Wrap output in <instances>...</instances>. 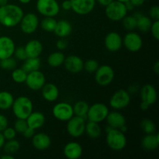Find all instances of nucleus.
<instances>
[{"instance_id":"nucleus-1","label":"nucleus","mask_w":159,"mask_h":159,"mask_svg":"<svg viewBox=\"0 0 159 159\" xmlns=\"http://www.w3.org/2000/svg\"><path fill=\"white\" fill-rule=\"evenodd\" d=\"M23 11L15 4H6L0 6V23L6 27H14L20 24L23 18Z\"/></svg>"},{"instance_id":"nucleus-2","label":"nucleus","mask_w":159,"mask_h":159,"mask_svg":"<svg viewBox=\"0 0 159 159\" xmlns=\"http://www.w3.org/2000/svg\"><path fill=\"white\" fill-rule=\"evenodd\" d=\"M12 113L17 119H24L33 112L34 106L33 102L28 97L21 96L14 99L12 105Z\"/></svg>"},{"instance_id":"nucleus-3","label":"nucleus","mask_w":159,"mask_h":159,"mask_svg":"<svg viewBox=\"0 0 159 159\" xmlns=\"http://www.w3.org/2000/svg\"><path fill=\"white\" fill-rule=\"evenodd\" d=\"M107 145L113 151H121L127 145V138L119 129L112 128L107 132L106 138Z\"/></svg>"},{"instance_id":"nucleus-4","label":"nucleus","mask_w":159,"mask_h":159,"mask_svg":"<svg viewBox=\"0 0 159 159\" xmlns=\"http://www.w3.org/2000/svg\"><path fill=\"white\" fill-rule=\"evenodd\" d=\"M127 12L125 4L116 0L107 5L105 9L106 16L112 21H120L127 16Z\"/></svg>"},{"instance_id":"nucleus-5","label":"nucleus","mask_w":159,"mask_h":159,"mask_svg":"<svg viewBox=\"0 0 159 159\" xmlns=\"http://www.w3.org/2000/svg\"><path fill=\"white\" fill-rule=\"evenodd\" d=\"M37 10L43 16L54 17L60 12V6L56 0H37Z\"/></svg>"},{"instance_id":"nucleus-6","label":"nucleus","mask_w":159,"mask_h":159,"mask_svg":"<svg viewBox=\"0 0 159 159\" xmlns=\"http://www.w3.org/2000/svg\"><path fill=\"white\" fill-rule=\"evenodd\" d=\"M109 109L105 104L98 102L89 107L86 118L89 121H93L99 124L106 120L109 113Z\"/></svg>"},{"instance_id":"nucleus-7","label":"nucleus","mask_w":159,"mask_h":159,"mask_svg":"<svg viewBox=\"0 0 159 159\" xmlns=\"http://www.w3.org/2000/svg\"><path fill=\"white\" fill-rule=\"evenodd\" d=\"M115 73L113 68L107 65L99 66L95 72V80L101 86H107L113 82Z\"/></svg>"},{"instance_id":"nucleus-8","label":"nucleus","mask_w":159,"mask_h":159,"mask_svg":"<svg viewBox=\"0 0 159 159\" xmlns=\"http://www.w3.org/2000/svg\"><path fill=\"white\" fill-rule=\"evenodd\" d=\"M67 122V131L70 136L72 138H79L84 134L85 128V121L84 118L73 116Z\"/></svg>"},{"instance_id":"nucleus-9","label":"nucleus","mask_w":159,"mask_h":159,"mask_svg":"<svg viewBox=\"0 0 159 159\" xmlns=\"http://www.w3.org/2000/svg\"><path fill=\"white\" fill-rule=\"evenodd\" d=\"M130 96L128 92L119 89L113 93L110 99V105L114 110H122L130 104Z\"/></svg>"},{"instance_id":"nucleus-10","label":"nucleus","mask_w":159,"mask_h":159,"mask_svg":"<svg viewBox=\"0 0 159 159\" xmlns=\"http://www.w3.org/2000/svg\"><path fill=\"white\" fill-rule=\"evenodd\" d=\"M52 113L56 119L65 122L74 116L73 107L68 102H59L53 107Z\"/></svg>"},{"instance_id":"nucleus-11","label":"nucleus","mask_w":159,"mask_h":159,"mask_svg":"<svg viewBox=\"0 0 159 159\" xmlns=\"http://www.w3.org/2000/svg\"><path fill=\"white\" fill-rule=\"evenodd\" d=\"M26 85L30 89L34 90V91H38L41 89L42 87L46 82L45 76L40 70L37 71H31V72L27 73L26 76Z\"/></svg>"},{"instance_id":"nucleus-12","label":"nucleus","mask_w":159,"mask_h":159,"mask_svg":"<svg viewBox=\"0 0 159 159\" xmlns=\"http://www.w3.org/2000/svg\"><path fill=\"white\" fill-rule=\"evenodd\" d=\"M123 44L128 51L131 52H137L142 48L143 40L138 33L129 31L123 39Z\"/></svg>"},{"instance_id":"nucleus-13","label":"nucleus","mask_w":159,"mask_h":159,"mask_svg":"<svg viewBox=\"0 0 159 159\" xmlns=\"http://www.w3.org/2000/svg\"><path fill=\"white\" fill-rule=\"evenodd\" d=\"M20 29L24 34H30L37 30L39 25L38 17L33 12L23 15L20 23Z\"/></svg>"},{"instance_id":"nucleus-14","label":"nucleus","mask_w":159,"mask_h":159,"mask_svg":"<svg viewBox=\"0 0 159 159\" xmlns=\"http://www.w3.org/2000/svg\"><path fill=\"white\" fill-rule=\"evenodd\" d=\"M71 9L79 15H86L93 10L96 0H70Z\"/></svg>"},{"instance_id":"nucleus-15","label":"nucleus","mask_w":159,"mask_h":159,"mask_svg":"<svg viewBox=\"0 0 159 159\" xmlns=\"http://www.w3.org/2000/svg\"><path fill=\"white\" fill-rule=\"evenodd\" d=\"M15 48V43L12 38L7 36L0 37V60L12 57Z\"/></svg>"},{"instance_id":"nucleus-16","label":"nucleus","mask_w":159,"mask_h":159,"mask_svg":"<svg viewBox=\"0 0 159 159\" xmlns=\"http://www.w3.org/2000/svg\"><path fill=\"white\" fill-rule=\"evenodd\" d=\"M104 44L109 51L116 52L122 48L123 39L118 33L110 32L106 36Z\"/></svg>"},{"instance_id":"nucleus-17","label":"nucleus","mask_w":159,"mask_h":159,"mask_svg":"<svg viewBox=\"0 0 159 159\" xmlns=\"http://www.w3.org/2000/svg\"><path fill=\"white\" fill-rule=\"evenodd\" d=\"M64 65L67 71L73 74H76L83 70L84 61L79 56L70 55L65 57Z\"/></svg>"},{"instance_id":"nucleus-18","label":"nucleus","mask_w":159,"mask_h":159,"mask_svg":"<svg viewBox=\"0 0 159 159\" xmlns=\"http://www.w3.org/2000/svg\"><path fill=\"white\" fill-rule=\"evenodd\" d=\"M32 144L37 150H46L49 148L51 144V138L43 132L35 134L32 137Z\"/></svg>"},{"instance_id":"nucleus-19","label":"nucleus","mask_w":159,"mask_h":159,"mask_svg":"<svg viewBox=\"0 0 159 159\" xmlns=\"http://www.w3.org/2000/svg\"><path fill=\"white\" fill-rule=\"evenodd\" d=\"M141 98L143 102L149 106L155 103L157 100V92L155 87L150 84L144 85L141 90Z\"/></svg>"},{"instance_id":"nucleus-20","label":"nucleus","mask_w":159,"mask_h":159,"mask_svg":"<svg viewBox=\"0 0 159 159\" xmlns=\"http://www.w3.org/2000/svg\"><path fill=\"white\" fill-rule=\"evenodd\" d=\"M64 155L68 159H79L82 155V148L77 142H69L63 149Z\"/></svg>"},{"instance_id":"nucleus-21","label":"nucleus","mask_w":159,"mask_h":159,"mask_svg":"<svg viewBox=\"0 0 159 159\" xmlns=\"http://www.w3.org/2000/svg\"><path fill=\"white\" fill-rule=\"evenodd\" d=\"M106 120L108 126L114 129H120L126 124V119L124 115L116 111L109 112Z\"/></svg>"},{"instance_id":"nucleus-22","label":"nucleus","mask_w":159,"mask_h":159,"mask_svg":"<svg viewBox=\"0 0 159 159\" xmlns=\"http://www.w3.org/2000/svg\"><path fill=\"white\" fill-rule=\"evenodd\" d=\"M42 96L48 102H54L59 96L58 88L53 83H45L41 88Z\"/></svg>"},{"instance_id":"nucleus-23","label":"nucleus","mask_w":159,"mask_h":159,"mask_svg":"<svg viewBox=\"0 0 159 159\" xmlns=\"http://www.w3.org/2000/svg\"><path fill=\"white\" fill-rule=\"evenodd\" d=\"M27 57H37L43 51V45L38 40H31L24 47Z\"/></svg>"},{"instance_id":"nucleus-24","label":"nucleus","mask_w":159,"mask_h":159,"mask_svg":"<svg viewBox=\"0 0 159 159\" xmlns=\"http://www.w3.org/2000/svg\"><path fill=\"white\" fill-rule=\"evenodd\" d=\"M28 127L34 130L40 128L45 123V116L40 112H32L26 119Z\"/></svg>"},{"instance_id":"nucleus-25","label":"nucleus","mask_w":159,"mask_h":159,"mask_svg":"<svg viewBox=\"0 0 159 159\" xmlns=\"http://www.w3.org/2000/svg\"><path fill=\"white\" fill-rule=\"evenodd\" d=\"M54 32L60 38H65L68 37L72 32V26L68 20H59V21H57Z\"/></svg>"},{"instance_id":"nucleus-26","label":"nucleus","mask_w":159,"mask_h":159,"mask_svg":"<svg viewBox=\"0 0 159 159\" xmlns=\"http://www.w3.org/2000/svg\"><path fill=\"white\" fill-rule=\"evenodd\" d=\"M143 148L148 151L155 150L159 146V135L158 134H146L141 141Z\"/></svg>"},{"instance_id":"nucleus-27","label":"nucleus","mask_w":159,"mask_h":159,"mask_svg":"<svg viewBox=\"0 0 159 159\" xmlns=\"http://www.w3.org/2000/svg\"><path fill=\"white\" fill-rule=\"evenodd\" d=\"M135 17L137 19V28L140 31L143 33H146L150 31L151 26L152 24V20L150 17L146 16L140 12H136L134 13Z\"/></svg>"},{"instance_id":"nucleus-28","label":"nucleus","mask_w":159,"mask_h":159,"mask_svg":"<svg viewBox=\"0 0 159 159\" xmlns=\"http://www.w3.org/2000/svg\"><path fill=\"white\" fill-rule=\"evenodd\" d=\"M23 63L22 68L26 71V73L31 72L34 71H37L40 69L41 66V61L40 57H27L25 61H23Z\"/></svg>"},{"instance_id":"nucleus-29","label":"nucleus","mask_w":159,"mask_h":159,"mask_svg":"<svg viewBox=\"0 0 159 159\" xmlns=\"http://www.w3.org/2000/svg\"><path fill=\"white\" fill-rule=\"evenodd\" d=\"M85 132L90 138L96 139L100 136L102 130H101V127L98 123L89 121L87 124H85Z\"/></svg>"},{"instance_id":"nucleus-30","label":"nucleus","mask_w":159,"mask_h":159,"mask_svg":"<svg viewBox=\"0 0 159 159\" xmlns=\"http://www.w3.org/2000/svg\"><path fill=\"white\" fill-rule=\"evenodd\" d=\"M65 59V56L63 53L61 51H55L48 56V64L51 68H57L64 64Z\"/></svg>"},{"instance_id":"nucleus-31","label":"nucleus","mask_w":159,"mask_h":159,"mask_svg":"<svg viewBox=\"0 0 159 159\" xmlns=\"http://www.w3.org/2000/svg\"><path fill=\"white\" fill-rule=\"evenodd\" d=\"M14 97L12 93L7 91L0 92V110H7L12 107Z\"/></svg>"},{"instance_id":"nucleus-32","label":"nucleus","mask_w":159,"mask_h":159,"mask_svg":"<svg viewBox=\"0 0 159 159\" xmlns=\"http://www.w3.org/2000/svg\"><path fill=\"white\" fill-rule=\"evenodd\" d=\"M89 107V106L85 101H78L75 103L74 107H73L74 115L85 119L87 113H88Z\"/></svg>"},{"instance_id":"nucleus-33","label":"nucleus","mask_w":159,"mask_h":159,"mask_svg":"<svg viewBox=\"0 0 159 159\" xmlns=\"http://www.w3.org/2000/svg\"><path fill=\"white\" fill-rule=\"evenodd\" d=\"M4 151L6 154L9 155H14L19 151L20 148V144L18 141L16 139L9 140L7 142H5L4 145Z\"/></svg>"},{"instance_id":"nucleus-34","label":"nucleus","mask_w":159,"mask_h":159,"mask_svg":"<svg viewBox=\"0 0 159 159\" xmlns=\"http://www.w3.org/2000/svg\"><path fill=\"white\" fill-rule=\"evenodd\" d=\"M57 20L54 17L47 16L41 21V28L46 32H54Z\"/></svg>"},{"instance_id":"nucleus-35","label":"nucleus","mask_w":159,"mask_h":159,"mask_svg":"<svg viewBox=\"0 0 159 159\" xmlns=\"http://www.w3.org/2000/svg\"><path fill=\"white\" fill-rule=\"evenodd\" d=\"M12 79L16 83H23L25 82L27 76V73L24 71L22 68H15L12 71Z\"/></svg>"},{"instance_id":"nucleus-36","label":"nucleus","mask_w":159,"mask_h":159,"mask_svg":"<svg viewBox=\"0 0 159 159\" xmlns=\"http://www.w3.org/2000/svg\"><path fill=\"white\" fill-rule=\"evenodd\" d=\"M122 20L123 26L127 30L133 31L137 28V19L134 16H126Z\"/></svg>"},{"instance_id":"nucleus-37","label":"nucleus","mask_w":159,"mask_h":159,"mask_svg":"<svg viewBox=\"0 0 159 159\" xmlns=\"http://www.w3.org/2000/svg\"><path fill=\"white\" fill-rule=\"evenodd\" d=\"M16 58L12 57H7V58H4L0 60V67L2 69L7 70V71H10V70L15 69L16 67Z\"/></svg>"},{"instance_id":"nucleus-38","label":"nucleus","mask_w":159,"mask_h":159,"mask_svg":"<svg viewBox=\"0 0 159 159\" xmlns=\"http://www.w3.org/2000/svg\"><path fill=\"white\" fill-rule=\"evenodd\" d=\"M141 127L146 134H154L155 132V130H156L155 123L149 119L143 120L141 123Z\"/></svg>"},{"instance_id":"nucleus-39","label":"nucleus","mask_w":159,"mask_h":159,"mask_svg":"<svg viewBox=\"0 0 159 159\" xmlns=\"http://www.w3.org/2000/svg\"><path fill=\"white\" fill-rule=\"evenodd\" d=\"M99 66V65L97 61H96L95 59H89L84 62L83 69H85L88 73H95Z\"/></svg>"},{"instance_id":"nucleus-40","label":"nucleus","mask_w":159,"mask_h":159,"mask_svg":"<svg viewBox=\"0 0 159 159\" xmlns=\"http://www.w3.org/2000/svg\"><path fill=\"white\" fill-rule=\"evenodd\" d=\"M28 127L27 123L24 119H17L14 123V127L16 133H20L23 134V132L26 130Z\"/></svg>"},{"instance_id":"nucleus-41","label":"nucleus","mask_w":159,"mask_h":159,"mask_svg":"<svg viewBox=\"0 0 159 159\" xmlns=\"http://www.w3.org/2000/svg\"><path fill=\"white\" fill-rule=\"evenodd\" d=\"M13 55H15V57L20 61H25L27 58L26 51H25L24 47L20 46L18 48H15Z\"/></svg>"},{"instance_id":"nucleus-42","label":"nucleus","mask_w":159,"mask_h":159,"mask_svg":"<svg viewBox=\"0 0 159 159\" xmlns=\"http://www.w3.org/2000/svg\"><path fill=\"white\" fill-rule=\"evenodd\" d=\"M2 134L4 136L5 139L9 141V140L15 139L16 136V131L15 129L12 127H6L4 130L2 131Z\"/></svg>"},{"instance_id":"nucleus-43","label":"nucleus","mask_w":159,"mask_h":159,"mask_svg":"<svg viewBox=\"0 0 159 159\" xmlns=\"http://www.w3.org/2000/svg\"><path fill=\"white\" fill-rule=\"evenodd\" d=\"M150 31L152 32V36L156 40H159V20H155L152 23Z\"/></svg>"},{"instance_id":"nucleus-44","label":"nucleus","mask_w":159,"mask_h":159,"mask_svg":"<svg viewBox=\"0 0 159 159\" xmlns=\"http://www.w3.org/2000/svg\"><path fill=\"white\" fill-rule=\"evenodd\" d=\"M149 16L152 20H159V8L158 6H152L149 10Z\"/></svg>"},{"instance_id":"nucleus-45","label":"nucleus","mask_w":159,"mask_h":159,"mask_svg":"<svg viewBox=\"0 0 159 159\" xmlns=\"http://www.w3.org/2000/svg\"><path fill=\"white\" fill-rule=\"evenodd\" d=\"M8 127V120L4 115L0 114V132H2Z\"/></svg>"},{"instance_id":"nucleus-46","label":"nucleus","mask_w":159,"mask_h":159,"mask_svg":"<svg viewBox=\"0 0 159 159\" xmlns=\"http://www.w3.org/2000/svg\"><path fill=\"white\" fill-rule=\"evenodd\" d=\"M67 42L66 40H64V38H61L60 39V40H58L57 41V43H56V47H57V48L58 50H60V51H62V50H65V48H67Z\"/></svg>"},{"instance_id":"nucleus-47","label":"nucleus","mask_w":159,"mask_h":159,"mask_svg":"<svg viewBox=\"0 0 159 159\" xmlns=\"http://www.w3.org/2000/svg\"><path fill=\"white\" fill-rule=\"evenodd\" d=\"M35 134V130L28 127L26 130L23 133V135L26 138H32V137Z\"/></svg>"},{"instance_id":"nucleus-48","label":"nucleus","mask_w":159,"mask_h":159,"mask_svg":"<svg viewBox=\"0 0 159 159\" xmlns=\"http://www.w3.org/2000/svg\"><path fill=\"white\" fill-rule=\"evenodd\" d=\"M61 7L64 10H70L71 9V3L70 0H65L62 2Z\"/></svg>"},{"instance_id":"nucleus-49","label":"nucleus","mask_w":159,"mask_h":159,"mask_svg":"<svg viewBox=\"0 0 159 159\" xmlns=\"http://www.w3.org/2000/svg\"><path fill=\"white\" fill-rule=\"evenodd\" d=\"M131 2L134 7H138V6H141L144 3L145 0H129Z\"/></svg>"},{"instance_id":"nucleus-50","label":"nucleus","mask_w":159,"mask_h":159,"mask_svg":"<svg viewBox=\"0 0 159 159\" xmlns=\"http://www.w3.org/2000/svg\"><path fill=\"white\" fill-rule=\"evenodd\" d=\"M113 1V0H97V2L101 5V6H105V7L107 6V5L110 4V2H112Z\"/></svg>"},{"instance_id":"nucleus-51","label":"nucleus","mask_w":159,"mask_h":159,"mask_svg":"<svg viewBox=\"0 0 159 159\" xmlns=\"http://www.w3.org/2000/svg\"><path fill=\"white\" fill-rule=\"evenodd\" d=\"M149 107H150V106H149L148 104L146 103V102H143V101L141 102V105H140V108H141L142 110H144V111L148 110Z\"/></svg>"},{"instance_id":"nucleus-52","label":"nucleus","mask_w":159,"mask_h":159,"mask_svg":"<svg viewBox=\"0 0 159 159\" xmlns=\"http://www.w3.org/2000/svg\"><path fill=\"white\" fill-rule=\"evenodd\" d=\"M5 142H6V139H5L2 133V132H0V149L3 147Z\"/></svg>"},{"instance_id":"nucleus-53","label":"nucleus","mask_w":159,"mask_h":159,"mask_svg":"<svg viewBox=\"0 0 159 159\" xmlns=\"http://www.w3.org/2000/svg\"><path fill=\"white\" fill-rule=\"evenodd\" d=\"M124 4H125L126 8H127V11H131L132 9H133L134 8V6L133 5L131 4V2H130V1L127 2H125V3H124Z\"/></svg>"},{"instance_id":"nucleus-54","label":"nucleus","mask_w":159,"mask_h":159,"mask_svg":"<svg viewBox=\"0 0 159 159\" xmlns=\"http://www.w3.org/2000/svg\"><path fill=\"white\" fill-rule=\"evenodd\" d=\"M153 71H155V73L156 75L159 74V62L158 61H156L155 65H154Z\"/></svg>"},{"instance_id":"nucleus-55","label":"nucleus","mask_w":159,"mask_h":159,"mask_svg":"<svg viewBox=\"0 0 159 159\" xmlns=\"http://www.w3.org/2000/svg\"><path fill=\"white\" fill-rule=\"evenodd\" d=\"M1 159H14V156H12V155H9V154H5L2 156H1Z\"/></svg>"},{"instance_id":"nucleus-56","label":"nucleus","mask_w":159,"mask_h":159,"mask_svg":"<svg viewBox=\"0 0 159 159\" xmlns=\"http://www.w3.org/2000/svg\"><path fill=\"white\" fill-rule=\"evenodd\" d=\"M30 1L31 0H19V2L22 4H28V3L30 2Z\"/></svg>"},{"instance_id":"nucleus-57","label":"nucleus","mask_w":159,"mask_h":159,"mask_svg":"<svg viewBox=\"0 0 159 159\" xmlns=\"http://www.w3.org/2000/svg\"><path fill=\"white\" fill-rule=\"evenodd\" d=\"M8 3V0H0V6H5Z\"/></svg>"},{"instance_id":"nucleus-58","label":"nucleus","mask_w":159,"mask_h":159,"mask_svg":"<svg viewBox=\"0 0 159 159\" xmlns=\"http://www.w3.org/2000/svg\"><path fill=\"white\" fill-rule=\"evenodd\" d=\"M116 1H118V2H124V3H125V2H128L129 0H116Z\"/></svg>"}]
</instances>
